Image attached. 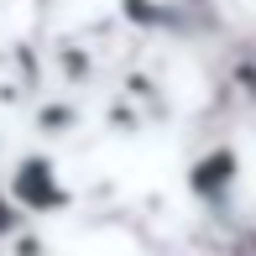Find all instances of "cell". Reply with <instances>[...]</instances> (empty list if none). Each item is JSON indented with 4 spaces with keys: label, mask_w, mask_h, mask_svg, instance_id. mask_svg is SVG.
<instances>
[{
    "label": "cell",
    "mask_w": 256,
    "mask_h": 256,
    "mask_svg": "<svg viewBox=\"0 0 256 256\" xmlns=\"http://www.w3.org/2000/svg\"><path fill=\"white\" fill-rule=\"evenodd\" d=\"M236 178H240L236 146H209V152L194 157V168H188V194L204 199V204H225L230 188H236Z\"/></svg>",
    "instance_id": "cell-2"
},
{
    "label": "cell",
    "mask_w": 256,
    "mask_h": 256,
    "mask_svg": "<svg viewBox=\"0 0 256 256\" xmlns=\"http://www.w3.org/2000/svg\"><path fill=\"white\" fill-rule=\"evenodd\" d=\"M168 6H178L183 16H194V21H214V0H168Z\"/></svg>",
    "instance_id": "cell-7"
},
{
    "label": "cell",
    "mask_w": 256,
    "mask_h": 256,
    "mask_svg": "<svg viewBox=\"0 0 256 256\" xmlns=\"http://www.w3.org/2000/svg\"><path fill=\"white\" fill-rule=\"evenodd\" d=\"M74 126H78V104H74V100H48V104H37V131L63 136V131H74Z\"/></svg>",
    "instance_id": "cell-5"
},
{
    "label": "cell",
    "mask_w": 256,
    "mask_h": 256,
    "mask_svg": "<svg viewBox=\"0 0 256 256\" xmlns=\"http://www.w3.org/2000/svg\"><path fill=\"white\" fill-rule=\"evenodd\" d=\"M52 68H58V74H63L74 89L94 84V52L78 48V42H58V48H52Z\"/></svg>",
    "instance_id": "cell-4"
},
{
    "label": "cell",
    "mask_w": 256,
    "mask_h": 256,
    "mask_svg": "<svg viewBox=\"0 0 256 256\" xmlns=\"http://www.w3.org/2000/svg\"><path fill=\"white\" fill-rule=\"evenodd\" d=\"M0 188H6V199L21 214H58V209H68V183L58 178V162L48 152L16 157V168H10V178Z\"/></svg>",
    "instance_id": "cell-1"
},
{
    "label": "cell",
    "mask_w": 256,
    "mask_h": 256,
    "mask_svg": "<svg viewBox=\"0 0 256 256\" xmlns=\"http://www.w3.org/2000/svg\"><path fill=\"white\" fill-rule=\"evenodd\" d=\"M16 225H21V209L6 199V188H0V240H10V236H16Z\"/></svg>",
    "instance_id": "cell-6"
},
{
    "label": "cell",
    "mask_w": 256,
    "mask_h": 256,
    "mask_svg": "<svg viewBox=\"0 0 256 256\" xmlns=\"http://www.w3.org/2000/svg\"><path fill=\"white\" fill-rule=\"evenodd\" d=\"M115 6H120V16L131 21V26H142V32H194V26H204V21L183 16V10L168 6V0H115Z\"/></svg>",
    "instance_id": "cell-3"
}]
</instances>
